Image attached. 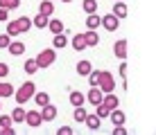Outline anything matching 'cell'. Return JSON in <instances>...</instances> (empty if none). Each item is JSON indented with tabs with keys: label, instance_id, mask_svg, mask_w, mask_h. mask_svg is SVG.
I'll return each instance as SVG.
<instances>
[{
	"label": "cell",
	"instance_id": "28",
	"mask_svg": "<svg viewBox=\"0 0 156 135\" xmlns=\"http://www.w3.org/2000/svg\"><path fill=\"white\" fill-rule=\"evenodd\" d=\"M48 23H50V18L43 16V14H36L34 18H32V25H36V27H48Z\"/></svg>",
	"mask_w": 156,
	"mask_h": 135
},
{
	"label": "cell",
	"instance_id": "34",
	"mask_svg": "<svg viewBox=\"0 0 156 135\" xmlns=\"http://www.w3.org/2000/svg\"><path fill=\"white\" fill-rule=\"evenodd\" d=\"M9 45H12V36L0 34V47H9Z\"/></svg>",
	"mask_w": 156,
	"mask_h": 135
},
{
	"label": "cell",
	"instance_id": "9",
	"mask_svg": "<svg viewBox=\"0 0 156 135\" xmlns=\"http://www.w3.org/2000/svg\"><path fill=\"white\" fill-rule=\"evenodd\" d=\"M57 106H52V104H48V106H43V110H41V117H43V122H52V120H57Z\"/></svg>",
	"mask_w": 156,
	"mask_h": 135
},
{
	"label": "cell",
	"instance_id": "31",
	"mask_svg": "<svg viewBox=\"0 0 156 135\" xmlns=\"http://www.w3.org/2000/svg\"><path fill=\"white\" fill-rule=\"evenodd\" d=\"M36 70H39V66H36V59H27V61H25V72H27V74H34Z\"/></svg>",
	"mask_w": 156,
	"mask_h": 135
},
{
	"label": "cell",
	"instance_id": "32",
	"mask_svg": "<svg viewBox=\"0 0 156 135\" xmlns=\"http://www.w3.org/2000/svg\"><path fill=\"white\" fill-rule=\"evenodd\" d=\"M95 115H98L100 117V120H104V117H109L111 115V110H109V108H106V106H95Z\"/></svg>",
	"mask_w": 156,
	"mask_h": 135
},
{
	"label": "cell",
	"instance_id": "44",
	"mask_svg": "<svg viewBox=\"0 0 156 135\" xmlns=\"http://www.w3.org/2000/svg\"><path fill=\"white\" fill-rule=\"evenodd\" d=\"M115 2H118V0H115Z\"/></svg>",
	"mask_w": 156,
	"mask_h": 135
},
{
	"label": "cell",
	"instance_id": "43",
	"mask_svg": "<svg viewBox=\"0 0 156 135\" xmlns=\"http://www.w3.org/2000/svg\"><path fill=\"white\" fill-rule=\"evenodd\" d=\"M0 108H2V101H0Z\"/></svg>",
	"mask_w": 156,
	"mask_h": 135
},
{
	"label": "cell",
	"instance_id": "12",
	"mask_svg": "<svg viewBox=\"0 0 156 135\" xmlns=\"http://www.w3.org/2000/svg\"><path fill=\"white\" fill-rule=\"evenodd\" d=\"M102 106H106L109 110H115V108H120V99L111 93V95H104V99H102Z\"/></svg>",
	"mask_w": 156,
	"mask_h": 135
},
{
	"label": "cell",
	"instance_id": "26",
	"mask_svg": "<svg viewBox=\"0 0 156 135\" xmlns=\"http://www.w3.org/2000/svg\"><path fill=\"white\" fill-rule=\"evenodd\" d=\"M73 117H75V122H86V117H88V113H86V108L84 106H79V108H75V113H73Z\"/></svg>",
	"mask_w": 156,
	"mask_h": 135
},
{
	"label": "cell",
	"instance_id": "11",
	"mask_svg": "<svg viewBox=\"0 0 156 135\" xmlns=\"http://www.w3.org/2000/svg\"><path fill=\"white\" fill-rule=\"evenodd\" d=\"M68 101H70L75 108H79V106H84V104H86V95H84V93H79V90H73L70 97H68Z\"/></svg>",
	"mask_w": 156,
	"mask_h": 135
},
{
	"label": "cell",
	"instance_id": "6",
	"mask_svg": "<svg viewBox=\"0 0 156 135\" xmlns=\"http://www.w3.org/2000/svg\"><path fill=\"white\" fill-rule=\"evenodd\" d=\"M102 99H104V93H102L100 88H90L88 95H86V101H88V104H93V106H100Z\"/></svg>",
	"mask_w": 156,
	"mask_h": 135
},
{
	"label": "cell",
	"instance_id": "36",
	"mask_svg": "<svg viewBox=\"0 0 156 135\" xmlns=\"http://www.w3.org/2000/svg\"><path fill=\"white\" fill-rule=\"evenodd\" d=\"M7 74H9V66L7 63H0V79H5Z\"/></svg>",
	"mask_w": 156,
	"mask_h": 135
},
{
	"label": "cell",
	"instance_id": "8",
	"mask_svg": "<svg viewBox=\"0 0 156 135\" xmlns=\"http://www.w3.org/2000/svg\"><path fill=\"white\" fill-rule=\"evenodd\" d=\"M102 25H104L109 32H115L118 25H120V20H118L113 14H106V16H102Z\"/></svg>",
	"mask_w": 156,
	"mask_h": 135
},
{
	"label": "cell",
	"instance_id": "19",
	"mask_svg": "<svg viewBox=\"0 0 156 135\" xmlns=\"http://www.w3.org/2000/svg\"><path fill=\"white\" fill-rule=\"evenodd\" d=\"M102 25V16H98V14H90L88 18H86V27H88V29H98V27Z\"/></svg>",
	"mask_w": 156,
	"mask_h": 135
},
{
	"label": "cell",
	"instance_id": "16",
	"mask_svg": "<svg viewBox=\"0 0 156 135\" xmlns=\"http://www.w3.org/2000/svg\"><path fill=\"white\" fill-rule=\"evenodd\" d=\"M84 39H86V47H95V45L100 43V36H98V32H93V29L84 32Z\"/></svg>",
	"mask_w": 156,
	"mask_h": 135
},
{
	"label": "cell",
	"instance_id": "2",
	"mask_svg": "<svg viewBox=\"0 0 156 135\" xmlns=\"http://www.w3.org/2000/svg\"><path fill=\"white\" fill-rule=\"evenodd\" d=\"M16 101H18L20 106L25 104V101H30V99H34V95H36V86H34V81H25L23 86H20L18 90H16Z\"/></svg>",
	"mask_w": 156,
	"mask_h": 135
},
{
	"label": "cell",
	"instance_id": "24",
	"mask_svg": "<svg viewBox=\"0 0 156 135\" xmlns=\"http://www.w3.org/2000/svg\"><path fill=\"white\" fill-rule=\"evenodd\" d=\"M82 7H84V12L86 14H95V12H98V0H84V2H82Z\"/></svg>",
	"mask_w": 156,
	"mask_h": 135
},
{
	"label": "cell",
	"instance_id": "39",
	"mask_svg": "<svg viewBox=\"0 0 156 135\" xmlns=\"http://www.w3.org/2000/svg\"><path fill=\"white\" fill-rule=\"evenodd\" d=\"M120 74H122V81H125V74H127V63L125 61L120 63Z\"/></svg>",
	"mask_w": 156,
	"mask_h": 135
},
{
	"label": "cell",
	"instance_id": "21",
	"mask_svg": "<svg viewBox=\"0 0 156 135\" xmlns=\"http://www.w3.org/2000/svg\"><path fill=\"white\" fill-rule=\"evenodd\" d=\"M84 124H86V126L90 128V131H98V128L102 126V120H100L98 115H88V117H86V122H84Z\"/></svg>",
	"mask_w": 156,
	"mask_h": 135
},
{
	"label": "cell",
	"instance_id": "15",
	"mask_svg": "<svg viewBox=\"0 0 156 135\" xmlns=\"http://www.w3.org/2000/svg\"><path fill=\"white\" fill-rule=\"evenodd\" d=\"M113 16H115L118 20L127 18V5H125V0H118V2L113 5Z\"/></svg>",
	"mask_w": 156,
	"mask_h": 135
},
{
	"label": "cell",
	"instance_id": "13",
	"mask_svg": "<svg viewBox=\"0 0 156 135\" xmlns=\"http://www.w3.org/2000/svg\"><path fill=\"white\" fill-rule=\"evenodd\" d=\"M7 50H9V54H12V56H23V54H25V43L12 41V45H9Z\"/></svg>",
	"mask_w": 156,
	"mask_h": 135
},
{
	"label": "cell",
	"instance_id": "29",
	"mask_svg": "<svg viewBox=\"0 0 156 135\" xmlns=\"http://www.w3.org/2000/svg\"><path fill=\"white\" fill-rule=\"evenodd\" d=\"M20 7V0H0V9H18Z\"/></svg>",
	"mask_w": 156,
	"mask_h": 135
},
{
	"label": "cell",
	"instance_id": "33",
	"mask_svg": "<svg viewBox=\"0 0 156 135\" xmlns=\"http://www.w3.org/2000/svg\"><path fill=\"white\" fill-rule=\"evenodd\" d=\"M12 124V115H0V128H9Z\"/></svg>",
	"mask_w": 156,
	"mask_h": 135
},
{
	"label": "cell",
	"instance_id": "22",
	"mask_svg": "<svg viewBox=\"0 0 156 135\" xmlns=\"http://www.w3.org/2000/svg\"><path fill=\"white\" fill-rule=\"evenodd\" d=\"M25 115H27V110H25L23 106L14 108V113H12V122H14V124H18V122H25Z\"/></svg>",
	"mask_w": 156,
	"mask_h": 135
},
{
	"label": "cell",
	"instance_id": "14",
	"mask_svg": "<svg viewBox=\"0 0 156 135\" xmlns=\"http://www.w3.org/2000/svg\"><path fill=\"white\" fill-rule=\"evenodd\" d=\"M93 72V66H90V61H77V74L79 77H88V74Z\"/></svg>",
	"mask_w": 156,
	"mask_h": 135
},
{
	"label": "cell",
	"instance_id": "30",
	"mask_svg": "<svg viewBox=\"0 0 156 135\" xmlns=\"http://www.w3.org/2000/svg\"><path fill=\"white\" fill-rule=\"evenodd\" d=\"M52 45H55V47H66L68 45V36L66 34H57L55 41H52Z\"/></svg>",
	"mask_w": 156,
	"mask_h": 135
},
{
	"label": "cell",
	"instance_id": "23",
	"mask_svg": "<svg viewBox=\"0 0 156 135\" xmlns=\"http://www.w3.org/2000/svg\"><path fill=\"white\" fill-rule=\"evenodd\" d=\"M73 47H75L77 52L86 50V39H84V34H75V36H73Z\"/></svg>",
	"mask_w": 156,
	"mask_h": 135
},
{
	"label": "cell",
	"instance_id": "20",
	"mask_svg": "<svg viewBox=\"0 0 156 135\" xmlns=\"http://www.w3.org/2000/svg\"><path fill=\"white\" fill-rule=\"evenodd\" d=\"M48 27H50V32H52L55 36H57V34H63V23H61L59 18H50Z\"/></svg>",
	"mask_w": 156,
	"mask_h": 135
},
{
	"label": "cell",
	"instance_id": "40",
	"mask_svg": "<svg viewBox=\"0 0 156 135\" xmlns=\"http://www.w3.org/2000/svg\"><path fill=\"white\" fill-rule=\"evenodd\" d=\"M2 135H16V131L9 126V128H2Z\"/></svg>",
	"mask_w": 156,
	"mask_h": 135
},
{
	"label": "cell",
	"instance_id": "17",
	"mask_svg": "<svg viewBox=\"0 0 156 135\" xmlns=\"http://www.w3.org/2000/svg\"><path fill=\"white\" fill-rule=\"evenodd\" d=\"M14 95V86L9 81H0V99H7Z\"/></svg>",
	"mask_w": 156,
	"mask_h": 135
},
{
	"label": "cell",
	"instance_id": "37",
	"mask_svg": "<svg viewBox=\"0 0 156 135\" xmlns=\"http://www.w3.org/2000/svg\"><path fill=\"white\" fill-rule=\"evenodd\" d=\"M9 20V12L7 9H0V23H7Z\"/></svg>",
	"mask_w": 156,
	"mask_h": 135
},
{
	"label": "cell",
	"instance_id": "25",
	"mask_svg": "<svg viewBox=\"0 0 156 135\" xmlns=\"http://www.w3.org/2000/svg\"><path fill=\"white\" fill-rule=\"evenodd\" d=\"M34 101H36V104H39V106L43 108V106H48V104H50V95L41 90V93H36V95H34Z\"/></svg>",
	"mask_w": 156,
	"mask_h": 135
},
{
	"label": "cell",
	"instance_id": "27",
	"mask_svg": "<svg viewBox=\"0 0 156 135\" xmlns=\"http://www.w3.org/2000/svg\"><path fill=\"white\" fill-rule=\"evenodd\" d=\"M100 79H102V70H93V72L88 74V83L93 86V88H98V86H100Z\"/></svg>",
	"mask_w": 156,
	"mask_h": 135
},
{
	"label": "cell",
	"instance_id": "4",
	"mask_svg": "<svg viewBox=\"0 0 156 135\" xmlns=\"http://www.w3.org/2000/svg\"><path fill=\"white\" fill-rule=\"evenodd\" d=\"M98 88L102 90L104 95H111L115 90V81H113V74L109 72V70H102V79H100V86Z\"/></svg>",
	"mask_w": 156,
	"mask_h": 135
},
{
	"label": "cell",
	"instance_id": "35",
	"mask_svg": "<svg viewBox=\"0 0 156 135\" xmlns=\"http://www.w3.org/2000/svg\"><path fill=\"white\" fill-rule=\"evenodd\" d=\"M57 135H75V133H73L70 126H59L57 128Z\"/></svg>",
	"mask_w": 156,
	"mask_h": 135
},
{
	"label": "cell",
	"instance_id": "38",
	"mask_svg": "<svg viewBox=\"0 0 156 135\" xmlns=\"http://www.w3.org/2000/svg\"><path fill=\"white\" fill-rule=\"evenodd\" d=\"M113 135H129V133H127L125 126H115V128H113Z\"/></svg>",
	"mask_w": 156,
	"mask_h": 135
},
{
	"label": "cell",
	"instance_id": "3",
	"mask_svg": "<svg viewBox=\"0 0 156 135\" xmlns=\"http://www.w3.org/2000/svg\"><path fill=\"white\" fill-rule=\"evenodd\" d=\"M55 61H57V52L52 50V47H48V50H41L39 56H36V66H39V68H50Z\"/></svg>",
	"mask_w": 156,
	"mask_h": 135
},
{
	"label": "cell",
	"instance_id": "10",
	"mask_svg": "<svg viewBox=\"0 0 156 135\" xmlns=\"http://www.w3.org/2000/svg\"><path fill=\"white\" fill-rule=\"evenodd\" d=\"M111 122L115 124V126H125V122H127V115H125V110L122 108H115V110H111Z\"/></svg>",
	"mask_w": 156,
	"mask_h": 135
},
{
	"label": "cell",
	"instance_id": "5",
	"mask_svg": "<svg viewBox=\"0 0 156 135\" xmlns=\"http://www.w3.org/2000/svg\"><path fill=\"white\" fill-rule=\"evenodd\" d=\"M25 124H27L30 128H39L43 124V117L39 110H27V115H25Z\"/></svg>",
	"mask_w": 156,
	"mask_h": 135
},
{
	"label": "cell",
	"instance_id": "41",
	"mask_svg": "<svg viewBox=\"0 0 156 135\" xmlns=\"http://www.w3.org/2000/svg\"><path fill=\"white\" fill-rule=\"evenodd\" d=\"M61 2H73V0H61Z\"/></svg>",
	"mask_w": 156,
	"mask_h": 135
},
{
	"label": "cell",
	"instance_id": "42",
	"mask_svg": "<svg viewBox=\"0 0 156 135\" xmlns=\"http://www.w3.org/2000/svg\"><path fill=\"white\" fill-rule=\"evenodd\" d=\"M0 135H2V128H0Z\"/></svg>",
	"mask_w": 156,
	"mask_h": 135
},
{
	"label": "cell",
	"instance_id": "18",
	"mask_svg": "<svg viewBox=\"0 0 156 135\" xmlns=\"http://www.w3.org/2000/svg\"><path fill=\"white\" fill-rule=\"evenodd\" d=\"M52 12H55V2H52V0H43V2L39 5V14H43V16L50 18Z\"/></svg>",
	"mask_w": 156,
	"mask_h": 135
},
{
	"label": "cell",
	"instance_id": "1",
	"mask_svg": "<svg viewBox=\"0 0 156 135\" xmlns=\"http://www.w3.org/2000/svg\"><path fill=\"white\" fill-rule=\"evenodd\" d=\"M30 27H32V18L20 16V18L9 20V23H7V32H5V34H7V36H18V34H23V32H27Z\"/></svg>",
	"mask_w": 156,
	"mask_h": 135
},
{
	"label": "cell",
	"instance_id": "7",
	"mask_svg": "<svg viewBox=\"0 0 156 135\" xmlns=\"http://www.w3.org/2000/svg\"><path fill=\"white\" fill-rule=\"evenodd\" d=\"M113 54L120 59V61H125V59H127V41L125 39H120V41L113 43Z\"/></svg>",
	"mask_w": 156,
	"mask_h": 135
}]
</instances>
